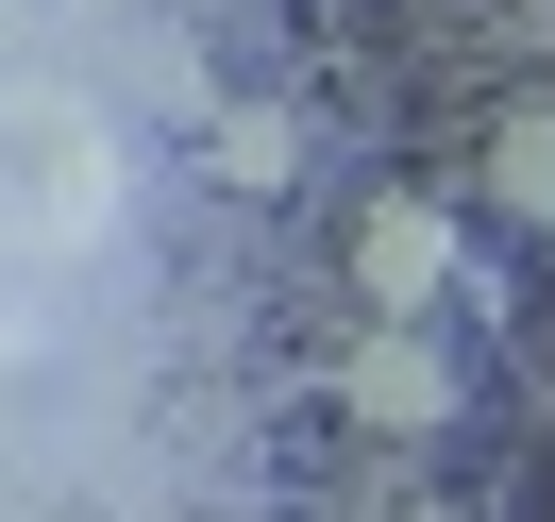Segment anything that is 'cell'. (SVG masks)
Wrapping results in <instances>:
<instances>
[{"label": "cell", "mask_w": 555, "mask_h": 522, "mask_svg": "<svg viewBox=\"0 0 555 522\" xmlns=\"http://www.w3.org/2000/svg\"><path fill=\"white\" fill-rule=\"evenodd\" d=\"M337 405L371 421V438H438V421H454V338H438V320H371L353 371H337Z\"/></svg>", "instance_id": "cell-2"}, {"label": "cell", "mask_w": 555, "mask_h": 522, "mask_svg": "<svg viewBox=\"0 0 555 522\" xmlns=\"http://www.w3.org/2000/svg\"><path fill=\"white\" fill-rule=\"evenodd\" d=\"M353 287H371V320H454V287H472V237H454V203H421V186L353 203Z\"/></svg>", "instance_id": "cell-1"}, {"label": "cell", "mask_w": 555, "mask_h": 522, "mask_svg": "<svg viewBox=\"0 0 555 522\" xmlns=\"http://www.w3.org/2000/svg\"><path fill=\"white\" fill-rule=\"evenodd\" d=\"M488 186H505V219H539V237H555V102H521L505 136H488Z\"/></svg>", "instance_id": "cell-3"}, {"label": "cell", "mask_w": 555, "mask_h": 522, "mask_svg": "<svg viewBox=\"0 0 555 522\" xmlns=\"http://www.w3.org/2000/svg\"><path fill=\"white\" fill-rule=\"evenodd\" d=\"M219 186H286V118H219Z\"/></svg>", "instance_id": "cell-4"}]
</instances>
